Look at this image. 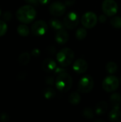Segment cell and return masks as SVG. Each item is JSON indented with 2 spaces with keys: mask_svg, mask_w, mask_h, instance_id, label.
<instances>
[{
  "mask_svg": "<svg viewBox=\"0 0 121 122\" xmlns=\"http://www.w3.org/2000/svg\"><path fill=\"white\" fill-rule=\"evenodd\" d=\"M56 72H58L56 79V86L61 92H66L71 89L73 85V79L69 74L61 69H56Z\"/></svg>",
  "mask_w": 121,
  "mask_h": 122,
  "instance_id": "1",
  "label": "cell"
},
{
  "mask_svg": "<svg viewBox=\"0 0 121 122\" xmlns=\"http://www.w3.org/2000/svg\"><path fill=\"white\" fill-rule=\"evenodd\" d=\"M16 16L19 21L24 24H29L36 18V11L35 9L30 4L24 5L16 11Z\"/></svg>",
  "mask_w": 121,
  "mask_h": 122,
  "instance_id": "2",
  "label": "cell"
},
{
  "mask_svg": "<svg viewBox=\"0 0 121 122\" xmlns=\"http://www.w3.org/2000/svg\"><path fill=\"white\" fill-rule=\"evenodd\" d=\"M56 59L61 66H68L71 65L73 61L74 52L70 48H63L58 52Z\"/></svg>",
  "mask_w": 121,
  "mask_h": 122,
  "instance_id": "3",
  "label": "cell"
},
{
  "mask_svg": "<svg viewBox=\"0 0 121 122\" xmlns=\"http://www.w3.org/2000/svg\"><path fill=\"white\" fill-rule=\"evenodd\" d=\"M94 86V81L90 75H85L79 80L78 89L81 93H89Z\"/></svg>",
  "mask_w": 121,
  "mask_h": 122,
  "instance_id": "4",
  "label": "cell"
},
{
  "mask_svg": "<svg viewBox=\"0 0 121 122\" xmlns=\"http://www.w3.org/2000/svg\"><path fill=\"white\" fill-rule=\"evenodd\" d=\"M120 81L115 76H108L103 81L102 86L103 89L106 92H115L119 86Z\"/></svg>",
  "mask_w": 121,
  "mask_h": 122,
  "instance_id": "5",
  "label": "cell"
},
{
  "mask_svg": "<svg viewBox=\"0 0 121 122\" xmlns=\"http://www.w3.org/2000/svg\"><path fill=\"white\" fill-rule=\"evenodd\" d=\"M81 24L86 29H91L94 27L98 21L96 14L93 11L86 12L81 17Z\"/></svg>",
  "mask_w": 121,
  "mask_h": 122,
  "instance_id": "6",
  "label": "cell"
},
{
  "mask_svg": "<svg viewBox=\"0 0 121 122\" xmlns=\"http://www.w3.org/2000/svg\"><path fill=\"white\" fill-rule=\"evenodd\" d=\"M64 26L69 29H75L79 23V16L76 12L71 11L68 12L63 19Z\"/></svg>",
  "mask_w": 121,
  "mask_h": 122,
  "instance_id": "7",
  "label": "cell"
},
{
  "mask_svg": "<svg viewBox=\"0 0 121 122\" xmlns=\"http://www.w3.org/2000/svg\"><path fill=\"white\" fill-rule=\"evenodd\" d=\"M118 4L114 0H104L102 4V9L107 16H114L118 12Z\"/></svg>",
  "mask_w": 121,
  "mask_h": 122,
  "instance_id": "8",
  "label": "cell"
},
{
  "mask_svg": "<svg viewBox=\"0 0 121 122\" xmlns=\"http://www.w3.org/2000/svg\"><path fill=\"white\" fill-rule=\"evenodd\" d=\"M47 24L43 20H38L31 26V32L33 35L36 36H41L44 35L47 31Z\"/></svg>",
  "mask_w": 121,
  "mask_h": 122,
  "instance_id": "9",
  "label": "cell"
},
{
  "mask_svg": "<svg viewBox=\"0 0 121 122\" xmlns=\"http://www.w3.org/2000/svg\"><path fill=\"white\" fill-rule=\"evenodd\" d=\"M66 4L61 1H55L51 4L49 6V12L55 16H61L66 12Z\"/></svg>",
  "mask_w": 121,
  "mask_h": 122,
  "instance_id": "10",
  "label": "cell"
},
{
  "mask_svg": "<svg viewBox=\"0 0 121 122\" xmlns=\"http://www.w3.org/2000/svg\"><path fill=\"white\" fill-rule=\"evenodd\" d=\"M73 69L78 74H83L88 69V63L83 59H78L73 63Z\"/></svg>",
  "mask_w": 121,
  "mask_h": 122,
  "instance_id": "11",
  "label": "cell"
},
{
  "mask_svg": "<svg viewBox=\"0 0 121 122\" xmlns=\"http://www.w3.org/2000/svg\"><path fill=\"white\" fill-rule=\"evenodd\" d=\"M55 39L58 44H64L68 41L69 34L67 32V31H66L63 29L58 30L57 32L56 33V35H55Z\"/></svg>",
  "mask_w": 121,
  "mask_h": 122,
  "instance_id": "12",
  "label": "cell"
},
{
  "mask_svg": "<svg viewBox=\"0 0 121 122\" xmlns=\"http://www.w3.org/2000/svg\"><path fill=\"white\" fill-rule=\"evenodd\" d=\"M42 69L46 72H52L56 69V62L53 59L47 58L42 63Z\"/></svg>",
  "mask_w": 121,
  "mask_h": 122,
  "instance_id": "13",
  "label": "cell"
},
{
  "mask_svg": "<svg viewBox=\"0 0 121 122\" xmlns=\"http://www.w3.org/2000/svg\"><path fill=\"white\" fill-rule=\"evenodd\" d=\"M110 102L113 109H120L121 105V95L118 93H114L111 96Z\"/></svg>",
  "mask_w": 121,
  "mask_h": 122,
  "instance_id": "14",
  "label": "cell"
},
{
  "mask_svg": "<svg viewBox=\"0 0 121 122\" xmlns=\"http://www.w3.org/2000/svg\"><path fill=\"white\" fill-rule=\"evenodd\" d=\"M108 108V106L107 102L105 101H101L96 104L95 112L98 115L101 116L107 112Z\"/></svg>",
  "mask_w": 121,
  "mask_h": 122,
  "instance_id": "15",
  "label": "cell"
},
{
  "mask_svg": "<svg viewBox=\"0 0 121 122\" xmlns=\"http://www.w3.org/2000/svg\"><path fill=\"white\" fill-rule=\"evenodd\" d=\"M109 119L111 122H121V111L120 109H113L109 113Z\"/></svg>",
  "mask_w": 121,
  "mask_h": 122,
  "instance_id": "16",
  "label": "cell"
},
{
  "mask_svg": "<svg viewBox=\"0 0 121 122\" xmlns=\"http://www.w3.org/2000/svg\"><path fill=\"white\" fill-rule=\"evenodd\" d=\"M81 95L78 92H73L69 95L68 97V102L72 104V105H78L80 102H81Z\"/></svg>",
  "mask_w": 121,
  "mask_h": 122,
  "instance_id": "17",
  "label": "cell"
},
{
  "mask_svg": "<svg viewBox=\"0 0 121 122\" xmlns=\"http://www.w3.org/2000/svg\"><path fill=\"white\" fill-rule=\"evenodd\" d=\"M29 61H30V54L28 52H24V53L21 54L19 56L18 61H19V64H21L22 66L27 65L29 64Z\"/></svg>",
  "mask_w": 121,
  "mask_h": 122,
  "instance_id": "18",
  "label": "cell"
},
{
  "mask_svg": "<svg viewBox=\"0 0 121 122\" xmlns=\"http://www.w3.org/2000/svg\"><path fill=\"white\" fill-rule=\"evenodd\" d=\"M49 24H50V26L54 29V30H60V29H63V26H64V24L63 23H62L61 21H60L58 19H51L49 21Z\"/></svg>",
  "mask_w": 121,
  "mask_h": 122,
  "instance_id": "19",
  "label": "cell"
},
{
  "mask_svg": "<svg viewBox=\"0 0 121 122\" xmlns=\"http://www.w3.org/2000/svg\"><path fill=\"white\" fill-rule=\"evenodd\" d=\"M17 32L21 36H27L29 34V29L26 24H20L17 27Z\"/></svg>",
  "mask_w": 121,
  "mask_h": 122,
  "instance_id": "20",
  "label": "cell"
},
{
  "mask_svg": "<svg viewBox=\"0 0 121 122\" xmlns=\"http://www.w3.org/2000/svg\"><path fill=\"white\" fill-rule=\"evenodd\" d=\"M43 94L46 99H51L56 96V92L54 91L53 89L48 87V88H46L44 90Z\"/></svg>",
  "mask_w": 121,
  "mask_h": 122,
  "instance_id": "21",
  "label": "cell"
},
{
  "mask_svg": "<svg viewBox=\"0 0 121 122\" xmlns=\"http://www.w3.org/2000/svg\"><path fill=\"white\" fill-rule=\"evenodd\" d=\"M106 69L109 74H114L118 70V65L113 61H110L106 64Z\"/></svg>",
  "mask_w": 121,
  "mask_h": 122,
  "instance_id": "22",
  "label": "cell"
},
{
  "mask_svg": "<svg viewBox=\"0 0 121 122\" xmlns=\"http://www.w3.org/2000/svg\"><path fill=\"white\" fill-rule=\"evenodd\" d=\"M87 36L86 29L84 28H80L76 31V37L78 40H83Z\"/></svg>",
  "mask_w": 121,
  "mask_h": 122,
  "instance_id": "23",
  "label": "cell"
},
{
  "mask_svg": "<svg viewBox=\"0 0 121 122\" xmlns=\"http://www.w3.org/2000/svg\"><path fill=\"white\" fill-rule=\"evenodd\" d=\"M110 23L113 27L116 29H120L121 28V17L115 16L112 18L110 21Z\"/></svg>",
  "mask_w": 121,
  "mask_h": 122,
  "instance_id": "24",
  "label": "cell"
},
{
  "mask_svg": "<svg viewBox=\"0 0 121 122\" xmlns=\"http://www.w3.org/2000/svg\"><path fill=\"white\" fill-rule=\"evenodd\" d=\"M83 116L85 118H86V119H93V117L94 116V114H93V110L91 108L88 107V108H86V109H83Z\"/></svg>",
  "mask_w": 121,
  "mask_h": 122,
  "instance_id": "25",
  "label": "cell"
},
{
  "mask_svg": "<svg viewBox=\"0 0 121 122\" xmlns=\"http://www.w3.org/2000/svg\"><path fill=\"white\" fill-rule=\"evenodd\" d=\"M7 25L4 20H0V37L3 36L7 31Z\"/></svg>",
  "mask_w": 121,
  "mask_h": 122,
  "instance_id": "26",
  "label": "cell"
},
{
  "mask_svg": "<svg viewBox=\"0 0 121 122\" xmlns=\"http://www.w3.org/2000/svg\"><path fill=\"white\" fill-rule=\"evenodd\" d=\"M12 18V14L11 12L9 11H6L4 14H3V19L4 21H10Z\"/></svg>",
  "mask_w": 121,
  "mask_h": 122,
  "instance_id": "27",
  "label": "cell"
},
{
  "mask_svg": "<svg viewBox=\"0 0 121 122\" xmlns=\"http://www.w3.org/2000/svg\"><path fill=\"white\" fill-rule=\"evenodd\" d=\"M24 1L29 4H31V5H37L39 2V0H24Z\"/></svg>",
  "mask_w": 121,
  "mask_h": 122,
  "instance_id": "28",
  "label": "cell"
},
{
  "mask_svg": "<svg viewBox=\"0 0 121 122\" xmlns=\"http://www.w3.org/2000/svg\"><path fill=\"white\" fill-rule=\"evenodd\" d=\"M76 0H66L65 1V4L66 6H72L73 4H74Z\"/></svg>",
  "mask_w": 121,
  "mask_h": 122,
  "instance_id": "29",
  "label": "cell"
},
{
  "mask_svg": "<svg viewBox=\"0 0 121 122\" xmlns=\"http://www.w3.org/2000/svg\"><path fill=\"white\" fill-rule=\"evenodd\" d=\"M39 54H40V51H39V50L38 49H34L32 51V55H34V56H39Z\"/></svg>",
  "mask_w": 121,
  "mask_h": 122,
  "instance_id": "30",
  "label": "cell"
},
{
  "mask_svg": "<svg viewBox=\"0 0 121 122\" xmlns=\"http://www.w3.org/2000/svg\"><path fill=\"white\" fill-rule=\"evenodd\" d=\"M46 84H53V77H48V78L46 79Z\"/></svg>",
  "mask_w": 121,
  "mask_h": 122,
  "instance_id": "31",
  "label": "cell"
},
{
  "mask_svg": "<svg viewBox=\"0 0 121 122\" xmlns=\"http://www.w3.org/2000/svg\"><path fill=\"white\" fill-rule=\"evenodd\" d=\"M99 21H101V22H104V21H106V17L104 16V15H101L100 16H99Z\"/></svg>",
  "mask_w": 121,
  "mask_h": 122,
  "instance_id": "32",
  "label": "cell"
},
{
  "mask_svg": "<svg viewBox=\"0 0 121 122\" xmlns=\"http://www.w3.org/2000/svg\"><path fill=\"white\" fill-rule=\"evenodd\" d=\"M51 0H39V2L41 4H47Z\"/></svg>",
  "mask_w": 121,
  "mask_h": 122,
  "instance_id": "33",
  "label": "cell"
},
{
  "mask_svg": "<svg viewBox=\"0 0 121 122\" xmlns=\"http://www.w3.org/2000/svg\"><path fill=\"white\" fill-rule=\"evenodd\" d=\"M95 122H106V121H104V120H100V119H98V120H96Z\"/></svg>",
  "mask_w": 121,
  "mask_h": 122,
  "instance_id": "34",
  "label": "cell"
},
{
  "mask_svg": "<svg viewBox=\"0 0 121 122\" xmlns=\"http://www.w3.org/2000/svg\"><path fill=\"white\" fill-rule=\"evenodd\" d=\"M1 15V9H0V16Z\"/></svg>",
  "mask_w": 121,
  "mask_h": 122,
  "instance_id": "35",
  "label": "cell"
},
{
  "mask_svg": "<svg viewBox=\"0 0 121 122\" xmlns=\"http://www.w3.org/2000/svg\"></svg>",
  "mask_w": 121,
  "mask_h": 122,
  "instance_id": "36",
  "label": "cell"
}]
</instances>
